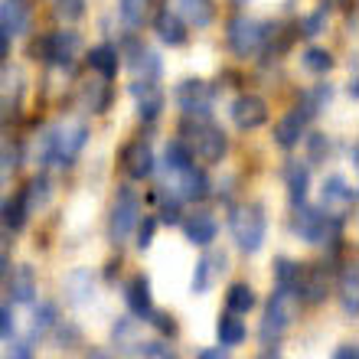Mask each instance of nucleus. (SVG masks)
<instances>
[{
    "label": "nucleus",
    "mask_w": 359,
    "mask_h": 359,
    "mask_svg": "<svg viewBox=\"0 0 359 359\" xmlns=\"http://www.w3.org/2000/svg\"><path fill=\"white\" fill-rule=\"evenodd\" d=\"M137 219H141V199H137V193L131 187L118 189V196L111 203V212H108V236H111V242H124L134 232Z\"/></svg>",
    "instance_id": "nucleus-3"
},
{
    "label": "nucleus",
    "mask_w": 359,
    "mask_h": 359,
    "mask_svg": "<svg viewBox=\"0 0 359 359\" xmlns=\"http://www.w3.org/2000/svg\"><path fill=\"white\" fill-rule=\"evenodd\" d=\"M141 359H180V356L167 346V343H144Z\"/></svg>",
    "instance_id": "nucleus-40"
},
{
    "label": "nucleus",
    "mask_w": 359,
    "mask_h": 359,
    "mask_svg": "<svg viewBox=\"0 0 359 359\" xmlns=\"http://www.w3.org/2000/svg\"><path fill=\"white\" fill-rule=\"evenodd\" d=\"M33 346H36V343L29 340H13L10 343V359H33Z\"/></svg>",
    "instance_id": "nucleus-41"
},
{
    "label": "nucleus",
    "mask_w": 359,
    "mask_h": 359,
    "mask_svg": "<svg viewBox=\"0 0 359 359\" xmlns=\"http://www.w3.org/2000/svg\"><path fill=\"white\" fill-rule=\"evenodd\" d=\"M229 311L232 313H248L252 311V307H255V291H252V287H248V284H232V287H229Z\"/></svg>",
    "instance_id": "nucleus-32"
},
{
    "label": "nucleus",
    "mask_w": 359,
    "mask_h": 359,
    "mask_svg": "<svg viewBox=\"0 0 359 359\" xmlns=\"http://www.w3.org/2000/svg\"><path fill=\"white\" fill-rule=\"evenodd\" d=\"M222 271H226V255H222V252H219V255L216 252H212V255H203L196 262V268H193V284H189V287L196 294H206Z\"/></svg>",
    "instance_id": "nucleus-13"
},
{
    "label": "nucleus",
    "mask_w": 359,
    "mask_h": 359,
    "mask_svg": "<svg viewBox=\"0 0 359 359\" xmlns=\"http://www.w3.org/2000/svg\"><path fill=\"white\" fill-rule=\"evenodd\" d=\"M46 196H49V183L43 177L39 180H33V183H29L27 189H23V199H27V206H29V212H33V209L36 206H43V203H46Z\"/></svg>",
    "instance_id": "nucleus-37"
},
{
    "label": "nucleus",
    "mask_w": 359,
    "mask_h": 359,
    "mask_svg": "<svg viewBox=\"0 0 359 359\" xmlns=\"http://www.w3.org/2000/svg\"><path fill=\"white\" fill-rule=\"evenodd\" d=\"M323 20H327V13H323V10H317L313 17L304 20V33H307V36H317V33H320V23H323Z\"/></svg>",
    "instance_id": "nucleus-45"
},
{
    "label": "nucleus",
    "mask_w": 359,
    "mask_h": 359,
    "mask_svg": "<svg viewBox=\"0 0 359 359\" xmlns=\"http://www.w3.org/2000/svg\"><path fill=\"white\" fill-rule=\"evenodd\" d=\"M297 297H304L307 304H320L323 297H327V274H323L320 265L307 268V271H301V281H297Z\"/></svg>",
    "instance_id": "nucleus-21"
},
{
    "label": "nucleus",
    "mask_w": 359,
    "mask_h": 359,
    "mask_svg": "<svg viewBox=\"0 0 359 359\" xmlns=\"http://www.w3.org/2000/svg\"><path fill=\"white\" fill-rule=\"evenodd\" d=\"M88 141V128L82 121H66L53 128V131L43 137V163H53V167H72L76 157L82 154Z\"/></svg>",
    "instance_id": "nucleus-1"
},
{
    "label": "nucleus",
    "mask_w": 359,
    "mask_h": 359,
    "mask_svg": "<svg viewBox=\"0 0 359 359\" xmlns=\"http://www.w3.org/2000/svg\"><path fill=\"white\" fill-rule=\"evenodd\" d=\"M265 36H268V29L252 17H236L229 23V46H232V53L242 59L255 56L258 49L265 46Z\"/></svg>",
    "instance_id": "nucleus-6"
},
{
    "label": "nucleus",
    "mask_w": 359,
    "mask_h": 359,
    "mask_svg": "<svg viewBox=\"0 0 359 359\" xmlns=\"http://www.w3.org/2000/svg\"><path fill=\"white\" fill-rule=\"evenodd\" d=\"M111 340H114V346H118L121 353H141L144 350V340L137 337V323H134V320L114 323Z\"/></svg>",
    "instance_id": "nucleus-26"
},
{
    "label": "nucleus",
    "mask_w": 359,
    "mask_h": 359,
    "mask_svg": "<svg viewBox=\"0 0 359 359\" xmlns=\"http://www.w3.org/2000/svg\"><path fill=\"white\" fill-rule=\"evenodd\" d=\"M333 359H359V350L353 343H346V346H340V350L333 353Z\"/></svg>",
    "instance_id": "nucleus-47"
},
{
    "label": "nucleus",
    "mask_w": 359,
    "mask_h": 359,
    "mask_svg": "<svg viewBox=\"0 0 359 359\" xmlns=\"http://www.w3.org/2000/svg\"><path fill=\"white\" fill-rule=\"evenodd\" d=\"M27 216H29L27 199H23V193H17V196H13L7 206H4V222H7V229L20 232V229L27 226Z\"/></svg>",
    "instance_id": "nucleus-31"
},
{
    "label": "nucleus",
    "mask_w": 359,
    "mask_h": 359,
    "mask_svg": "<svg viewBox=\"0 0 359 359\" xmlns=\"http://www.w3.org/2000/svg\"><path fill=\"white\" fill-rule=\"evenodd\" d=\"M216 333H219V343H222V346H238V343L245 340V323H242L238 313L229 311L226 317H219Z\"/></svg>",
    "instance_id": "nucleus-27"
},
{
    "label": "nucleus",
    "mask_w": 359,
    "mask_h": 359,
    "mask_svg": "<svg viewBox=\"0 0 359 359\" xmlns=\"http://www.w3.org/2000/svg\"><path fill=\"white\" fill-rule=\"evenodd\" d=\"M7 274H10V258H7V252L0 248V281H4Z\"/></svg>",
    "instance_id": "nucleus-48"
},
{
    "label": "nucleus",
    "mask_w": 359,
    "mask_h": 359,
    "mask_svg": "<svg viewBox=\"0 0 359 359\" xmlns=\"http://www.w3.org/2000/svg\"><path fill=\"white\" fill-rule=\"evenodd\" d=\"M353 203H356V189H353L343 177L323 180V189H320V209L323 212L343 216V212H350L353 209Z\"/></svg>",
    "instance_id": "nucleus-8"
},
{
    "label": "nucleus",
    "mask_w": 359,
    "mask_h": 359,
    "mask_svg": "<svg viewBox=\"0 0 359 359\" xmlns=\"http://www.w3.org/2000/svg\"><path fill=\"white\" fill-rule=\"evenodd\" d=\"M311 121V114L304 111V108H294L281 118V121L274 124V141L281 144V147H294V144L304 137V128Z\"/></svg>",
    "instance_id": "nucleus-14"
},
{
    "label": "nucleus",
    "mask_w": 359,
    "mask_h": 359,
    "mask_svg": "<svg viewBox=\"0 0 359 359\" xmlns=\"http://www.w3.org/2000/svg\"><path fill=\"white\" fill-rule=\"evenodd\" d=\"M320 154L327 157V137H323V134H313L311 137V157L313 161H320Z\"/></svg>",
    "instance_id": "nucleus-46"
},
{
    "label": "nucleus",
    "mask_w": 359,
    "mask_h": 359,
    "mask_svg": "<svg viewBox=\"0 0 359 359\" xmlns=\"http://www.w3.org/2000/svg\"><path fill=\"white\" fill-rule=\"evenodd\" d=\"M124 170H128V177L131 180H144L151 177L154 170V151L147 141H134L128 151H124Z\"/></svg>",
    "instance_id": "nucleus-17"
},
{
    "label": "nucleus",
    "mask_w": 359,
    "mask_h": 359,
    "mask_svg": "<svg viewBox=\"0 0 359 359\" xmlns=\"http://www.w3.org/2000/svg\"><path fill=\"white\" fill-rule=\"evenodd\" d=\"M232 121H236V128H242V131L262 128V124L268 121L265 98H258V95H238L236 104H232Z\"/></svg>",
    "instance_id": "nucleus-9"
},
{
    "label": "nucleus",
    "mask_w": 359,
    "mask_h": 359,
    "mask_svg": "<svg viewBox=\"0 0 359 359\" xmlns=\"http://www.w3.org/2000/svg\"><path fill=\"white\" fill-rule=\"evenodd\" d=\"M128 307H131L134 317H141V320H151L154 313V297H151V281L137 274L131 284H128Z\"/></svg>",
    "instance_id": "nucleus-20"
},
{
    "label": "nucleus",
    "mask_w": 359,
    "mask_h": 359,
    "mask_svg": "<svg viewBox=\"0 0 359 359\" xmlns=\"http://www.w3.org/2000/svg\"><path fill=\"white\" fill-rule=\"evenodd\" d=\"M304 69H307V72H313V76H323V72H330L333 69V56L330 53H327V49H307V53H304Z\"/></svg>",
    "instance_id": "nucleus-36"
},
{
    "label": "nucleus",
    "mask_w": 359,
    "mask_h": 359,
    "mask_svg": "<svg viewBox=\"0 0 359 359\" xmlns=\"http://www.w3.org/2000/svg\"><path fill=\"white\" fill-rule=\"evenodd\" d=\"M151 323H154V327H157V330H161V333H170V337H173V333H177V323H173V317H170V313L154 311V313H151Z\"/></svg>",
    "instance_id": "nucleus-43"
},
{
    "label": "nucleus",
    "mask_w": 359,
    "mask_h": 359,
    "mask_svg": "<svg viewBox=\"0 0 359 359\" xmlns=\"http://www.w3.org/2000/svg\"><path fill=\"white\" fill-rule=\"evenodd\" d=\"M180 13L193 23V27H206L212 20V0H177Z\"/></svg>",
    "instance_id": "nucleus-29"
},
{
    "label": "nucleus",
    "mask_w": 359,
    "mask_h": 359,
    "mask_svg": "<svg viewBox=\"0 0 359 359\" xmlns=\"http://www.w3.org/2000/svg\"><path fill=\"white\" fill-rule=\"evenodd\" d=\"M86 10V0H56V13L62 20H79Z\"/></svg>",
    "instance_id": "nucleus-39"
},
{
    "label": "nucleus",
    "mask_w": 359,
    "mask_h": 359,
    "mask_svg": "<svg viewBox=\"0 0 359 359\" xmlns=\"http://www.w3.org/2000/svg\"><path fill=\"white\" fill-rule=\"evenodd\" d=\"M340 291H343V307L350 311V317H356L359 313V274H356V265H350L346 271H343V284H340Z\"/></svg>",
    "instance_id": "nucleus-30"
},
{
    "label": "nucleus",
    "mask_w": 359,
    "mask_h": 359,
    "mask_svg": "<svg viewBox=\"0 0 359 359\" xmlns=\"http://www.w3.org/2000/svg\"><path fill=\"white\" fill-rule=\"evenodd\" d=\"M79 49H82V43H79V36L72 29H59V33H53L46 39V59H53V62H59V66H66V69L76 62Z\"/></svg>",
    "instance_id": "nucleus-11"
},
{
    "label": "nucleus",
    "mask_w": 359,
    "mask_h": 359,
    "mask_svg": "<svg viewBox=\"0 0 359 359\" xmlns=\"http://www.w3.org/2000/svg\"><path fill=\"white\" fill-rule=\"evenodd\" d=\"M294 313H297V301H294V294L278 287V291L271 294V301H268L265 320H262V343H274V340H278V337L291 327Z\"/></svg>",
    "instance_id": "nucleus-5"
},
{
    "label": "nucleus",
    "mask_w": 359,
    "mask_h": 359,
    "mask_svg": "<svg viewBox=\"0 0 359 359\" xmlns=\"http://www.w3.org/2000/svg\"><path fill=\"white\" fill-rule=\"evenodd\" d=\"M212 102H216V92L212 86H206L203 79H187L183 86L177 88V104L183 108V114H193L199 121H206L209 114H212Z\"/></svg>",
    "instance_id": "nucleus-7"
},
{
    "label": "nucleus",
    "mask_w": 359,
    "mask_h": 359,
    "mask_svg": "<svg viewBox=\"0 0 359 359\" xmlns=\"http://www.w3.org/2000/svg\"><path fill=\"white\" fill-rule=\"evenodd\" d=\"M229 229H232V238H236V245L252 255L258 248L265 245V232H268V219H265V209L258 206V203H248V206H238L229 219Z\"/></svg>",
    "instance_id": "nucleus-2"
},
{
    "label": "nucleus",
    "mask_w": 359,
    "mask_h": 359,
    "mask_svg": "<svg viewBox=\"0 0 359 359\" xmlns=\"http://www.w3.org/2000/svg\"><path fill=\"white\" fill-rule=\"evenodd\" d=\"M163 163H167L170 173H177V170H183V167L193 163V154H189V147L183 141H170L163 147Z\"/></svg>",
    "instance_id": "nucleus-34"
},
{
    "label": "nucleus",
    "mask_w": 359,
    "mask_h": 359,
    "mask_svg": "<svg viewBox=\"0 0 359 359\" xmlns=\"http://www.w3.org/2000/svg\"><path fill=\"white\" fill-rule=\"evenodd\" d=\"M0 29L20 36L29 29V0H0Z\"/></svg>",
    "instance_id": "nucleus-12"
},
{
    "label": "nucleus",
    "mask_w": 359,
    "mask_h": 359,
    "mask_svg": "<svg viewBox=\"0 0 359 359\" xmlns=\"http://www.w3.org/2000/svg\"><path fill=\"white\" fill-rule=\"evenodd\" d=\"M177 177V193H180V199H203V196H209V177L199 167H183V170H177L173 173Z\"/></svg>",
    "instance_id": "nucleus-15"
},
{
    "label": "nucleus",
    "mask_w": 359,
    "mask_h": 359,
    "mask_svg": "<svg viewBox=\"0 0 359 359\" xmlns=\"http://www.w3.org/2000/svg\"><path fill=\"white\" fill-rule=\"evenodd\" d=\"M301 271L304 268L297 265V262H291V258H278L274 262V278H278V287L281 291H297V281H301Z\"/></svg>",
    "instance_id": "nucleus-28"
},
{
    "label": "nucleus",
    "mask_w": 359,
    "mask_h": 359,
    "mask_svg": "<svg viewBox=\"0 0 359 359\" xmlns=\"http://www.w3.org/2000/svg\"><path fill=\"white\" fill-rule=\"evenodd\" d=\"M294 232L304 242H327V238L340 236V222L330 212H323V209L297 206V212H294Z\"/></svg>",
    "instance_id": "nucleus-4"
},
{
    "label": "nucleus",
    "mask_w": 359,
    "mask_h": 359,
    "mask_svg": "<svg viewBox=\"0 0 359 359\" xmlns=\"http://www.w3.org/2000/svg\"><path fill=\"white\" fill-rule=\"evenodd\" d=\"M10 301L13 304L36 301V271L29 265H17V271L10 274Z\"/></svg>",
    "instance_id": "nucleus-19"
},
{
    "label": "nucleus",
    "mask_w": 359,
    "mask_h": 359,
    "mask_svg": "<svg viewBox=\"0 0 359 359\" xmlns=\"http://www.w3.org/2000/svg\"><path fill=\"white\" fill-rule=\"evenodd\" d=\"M7 46H10V36L4 33V29H0V59L7 56Z\"/></svg>",
    "instance_id": "nucleus-50"
},
{
    "label": "nucleus",
    "mask_w": 359,
    "mask_h": 359,
    "mask_svg": "<svg viewBox=\"0 0 359 359\" xmlns=\"http://www.w3.org/2000/svg\"><path fill=\"white\" fill-rule=\"evenodd\" d=\"M226 151H229L226 131L216 128V124H199L196 128V154L199 157L206 163H219L226 157Z\"/></svg>",
    "instance_id": "nucleus-10"
},
{
    "label": "nucleus",
    "mask_w": 359,
    "mask_h": 359,
    "mask_svg": "<svg viewBox=\"0 0 359 359\" xmlns=\"http://www.w3.org/2000/svg\"><path fill=\"white\" fill-rule=\"evenodd\" d=\"M183 232L193 245H209L212 238H216V219L209 216V212H193L189 219H183Z\"/></svg>",
    "instance_id": "nucleus-22"
},
{
    "label": "nucleus",
    "mask_w": 359,
    "mask_h": 359,
    "mask_svg": "<svg viewBox=\"0 0 359 359\" xmlns=\"http://www.w3.org/2000/svg\"><path fill=\"white\" fill-rule=\"evenodd\" d=\"M161 219L163 222H180V203L177 199H170V203H161Z\"/></svg>",
    "instance_id": "nucleus-44"
},
{
    "label": "nucleus",
    "mask_w": 359,
    "mask_h": 359,
    "mask_svg": "<svg viewBox=\"0 0 359 359\" xmlns=\"http://www.w3.org/2000/svg\"><path fill=\"white\" fill-rule=\"evenodd\" d=\"M88 66H92L102 79H114V72H118V49L108 46V43L88 49Z\"/></svg>",
    "instance_id": "nucleus-24"
},
{
    "label": "nucleus",
    "mask_w": 359,
    "mask_h": 359,
    "mask_svg": "<svg viewBox=\"0 0 359 359\" xmlns=\"http://www.w3.org/2000/svg\"><path fill=\"white\" fill-rule=\"evenodd\" d=\"M265 359H281V356H278V353H271V356H265Z\"/></svg>",
    "instance_id": "nucleus-52"
},
{
    "label": "nucleus",
    "mask_w": 359,
    "mask_h": 359,
    "mask_svg": "<svg viewBox=\"0 0 359 359\" xmlns=\"http://www.w3.org/2000/svg\"><path fill=\"white\" fill-rule=\"evenodd\" d=\"M307 183H311V173L304 163H287V196H291V206H304V199H307Z\"/></svg>",
    "instance_id": "nucleus-23"
},
{
    "label": "nucleus",
    "mask_w": 359,
    "mask_h": 359,
    "mask_svg": "<svg viewBox=\"0 0 359 359\" xmlns=\"http://www.w3.org/2000/svg\"><path fill=\"white\" fill-rule=\"evenodd\" d=\"M13 337V311L10 304H0V340H10Z\"/></svg>",
    "instance_id": "nucleus-42"
},
{
    "label": "nucleus",
    "mask_w": 359,
    "mask_h": 359,
    "mask_svg": "<svg viewBox=\"0 0 359 359\" xmlns=\"http://www.w3.org/2000/svg\"><path fill=\"white\" fill-rule=\"evenodd\" d=\"M108 98H111V88H108V82H104L102 76L82 86V104H86L88 111H95V114L104 111V108H108Z\"/></svg>",
    "instance_id": "nucleus-25"
},
{
    "label": "nucleus",
    "mask_w": 359,
    "mask_h": 359,
    "mask_svg": "<svg viewBox=\"0 0 359 359\" xmlns=\"http://www.w3.org/2000/svg\"><path fill=\"white\" fill-rule=\"evenodd\" d=\"M199 359H229L226 353H219V350H203L199 353Z\"/></svg>",
    "instance_id": "nucleus-49"
},
{
    "label": "nucleus",
    "mask_w": 359,
    "mask_h": 359,
    "mask_svg": "<svg viewBox=\"0 0 359 359\" xmlns=\"http://www.w3.org/2000/svg\"><path fill=\"white\" fill-rule=\"evenodd\" d=\"M147 7H151V0H121V4H118V13H121V20L134 29V27H141L144 23Z\"/></svg>",
    "instance_id": "nucleus-35"
},
{
    "label": "nucleus",
    "mask_w": 359,
    "mask_h": 359,
    "mask_svg": "<svg viewBox=\"0 0 359 359\" xmlns=\"http://www.w3.org/2000/svg\"><path fill=\"white\" fill-rule=\"evenodd\" d=\"M154 29H157V36H161L167 46H183V43H187V23L167 7L154 17Z\"/></svg>",
    "instance_id": "nucleus-18"
},
{
    "label": "nucleus",
    "mask_w": 359,
    "mask_h": 359,
    "mask_svg": "<svg viewBox=\"0 0 359 359\" xmlns=\"http://www.w3.org/2000/svg\"><path fill=\"white\" fill-rule=\"evenodd\" d=\"M137 248H151V242H154V232H157V219H151V216H144V219H137Z\"/></svg>",
    "instance_id": "nucleus-38"
},
{
    "label": "nucleus",
    "mask_w": 359,
    "mask_h": 359,
    "mask_svg": "<svg viewBox=\"0 0 359 359\" xmlns=\"http://www.w3.org/2000/svg\"><path fill=\"white\" fill-rule=\"evenodd\" d=\"M53 327H56V307H53V304H39L36 313H33V323H29V340L36 343L39 337L46 330H53Z\"/></svg>",
    "instance_id": "nucleus-33"
},
{
    "label": "nucleus",
    "mask_w": 359,
    "mask_h": 359,
    "mask_svg": "<svg viewBox=\"0 0 359 359\" xmlns=\"http://www.w3.org/2000/svg\"><path fill=\"white\" fill-rule=\"evenodd\" d=\"M88 359H108V353H102V350H92V353H88Z\"/></svg>",
    "instance_id": "nucleus-51"
},
{
    "label": "nucleus",
    "mask_w": 359,
    "mask_h": 359,
    "mask_svg": "<svg viewBox=\"0 0 359 359\" xmlns=\"http://www.w3.org/2000/svg\"><path fill=\"white\" fill-rule=\"evenodd\" d=\"M131 92H134V98H137L141 121H154L163 108V95H161V88H157V82H137V79H134Z\"/></svg>",
    "instance_id": "nucleus-16"
}]
</instances>
